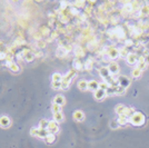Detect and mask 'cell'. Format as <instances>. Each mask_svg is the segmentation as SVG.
Listing matches in <instances>:
<instances>
[{
    "instance_id": "1",
    "label": "cell",
    "mask_w": 149,
    "mask_h": 148,
    "mask_svg": "<svg viewBox=\"0 0 149 148\" xmlns=\"http://www.w3.org/2000/svg\"><path fill=\"white\" fill-rule=\"evenodd\" d=\"M146 122V117L140 111H135L133 115L129 118V123L133 126H142Z\"/></svg>"
},
{
    "instance_id": "2",
    "label": "cell",
    "mask_w": 149,
    "mask_h": 148,
    "mask_svg": "<svg viewBox=\"0 0 149 148\" xmlns=\"http://www.w3.org/2000/svg\"><path fill=\"white\" fill-rule=\"evenodd\" d=\"M106 55L110 58L111 61H114V60L117 59L118 57H120V56H119V49H118V48H115V47H108L107 49H106Z\"/></svg>"
},
{
    "instance_id": "3",
    "label": "cell",
    "mask_w": 149,
    "mask_h": 148,
    "mask_svg": "<svg viewBox=\"0 0 149 148\" xmlns=\"http://www.w3.org/2000/svg\"><path fill=\"white\" fill-rule=\"evenodd\" d=\"M108 69H109V71H110V74L111 76H116V75L119 74V66H118V64H117L116 61H111V62H109L108 64Z\"/></svg>"
},
{
    "instance_id": "4",
    "label": "cell",
    "mask_w": 149,
    "mask_h": 148,
    "mask_svg": "<svg viewBox=\"0 0 149 148\" xmlns=\"http://www.w3.org/2000/svg\"><path fill=\"white\" fill-rule=\"evenodd\" d=\"M24 55H25V61L26 62H33V60L36 59L35 56V51L30 49H24Z\"/></svg>"
},
{
    "instance_id": "5",
    "label": "cell",
    "mask_w": 149,
    "mask_h": 148,
    "mask_svg": "<svg viewBox=\"0 0 149 148\" xmlns=\"http://www.w3.org/2000/svg\"><path fill=\"white\" fill-rule=\"evenodd\" d=\"M98 74H99V76L104 79V80H106V79H108L109 77H111V74H110L108 67H104V66L100 67L99 69H98Z\"/></svg>"
},
{
    "instance_id": "6",
    "label": "cell",
    "mask_w": 149,
    "mask_h": 148,
    "mask_svg": "<svg viewBox=\"0 0 149 148\" xmlns=\"http://www.w3.org/2000/svg\"><path fill=\"white\" fill-rule=\"evenodd\" d=\"M5 66L7 67V68H9L10 71H12V73H15V74H18V73L20 71V67L18 66L15 61H12V62L5 61Z\"/></svg>"
},
{
    "instance_id": "7",
    "label": "cell",
    "mask_w": 149,
    "mask_h": 148,
    "mask_svg": "<svg viewBox=\"0 0 149 148\" xmlns=\"http://www.w3.org/2000/svg\"><path fill=\"white\" fill-rule=\"evenodd\" d=\"M72 69L76 70V71H81L85 69V64L81 62V60L80 59H74V61H72Z\"/></svg>"
},
{
    "instance_id": "8",
    "label": "cell",
    "mask_w": 149,
    "mask_h": 148,
    "mask_svg": "<svg viewBox=\"0 0 149 148\" xmlns=\"http://www.w3.org/2000/svg\"><path fill=\"white\" fill-rule=\"evenodd\" d=\"M48 132L50 134H57L59 132V125L58 123H56L55 120H50L49 123V126H48Z\"/></svg>"
},
{
    "instance_id": "9",
    "label": "cell",
    "mask_w": 149,
    "mask_h": 148,
    "mask_svg": "<svg viewBox=\"0 0 149 148\" xmlns=\"http://www.w3.org/2000/svg\"><path fill=\"white\" fill-rule=\"evenodd\" d=\"M138 56H137V54H135V52H130L129 55H128V57L126 58V60H127V62L129 64V65H135V64H138Z\"/></svg>"
},
{
    "instance_id": "10",
    "label": "cell",
    "mask_w": 149,
    "mask_h": 148,
    "mask_svg": "<svg viewBox=\"0 0 149 148\" xmlns=\"http://www.w3.org/2000/svg\"><path fill=\"white\" fill-rule=\"evenodd\" d=\"M107 96V92H106V90H104V89H98V90H96L95 92H93V97H95V99L96 100H102V99L105 98Z\"/></svg>"
},
{
    "instance_id": "11",
    "label": "cell",
    "mask_w": 149,
    "mask_h": 148,
    "mask_svg": "<svg viewBox=\"0 0 149 148\" xmlns=\"http://www.w3.org/2000/svg\"><path fill=\"white\" fill-rule=\"evenodd\" d=\"M10 124H11V120H10V118L8 116H1L0 117V127L7 128V127L10 126Z\"/></svg>"
},
{
    "instance_id": "12",
    "label": "cell",
    "mask_w": 149,
    "mask_h": 148,
    "mask_svg": "<svg viewBox=\"0 0 149 148\" xmlns=\"http://www.w3.org/2000/svg\"><path fill=\"white\" fill-rule=\"evenodd\" d=\"M118 84H119V86H121V87H124V88H127V87L130 85V80H129L127 77L121 76V77L118 78Z\"/></svg>"
},
{
    "instance_id": "13",
    "label": "cell",
    "mask_w": 149,
    "mask_h": 148,
    "mask_svg": "<svg viewBox=\"0 0 149 148\" xmlns=\"http://www.w3.org/2000/svg\"><path fill=\"white\" fill-rule=\"evenodd\" d=\"M72 117H74V120H77V122H83L85 120V114L81 110H76L72 114Z\"/></svg>"
},
{
    "instance_id": "14",
    "label": "cell",
    "mask_w": 149,
    "mask_h": 148,
    "mask_svg": "<svg viewBox=\"0 0 149 148\" xmlns=\"http://www.w3.org/2000/svg\"><path fill=\"white\" fill-rule=\"evenodd\" d=\"M54 104H57L59 106H64L66 104V98L62 96V95H57L55 98H54Z\"/></svg>"
},
{
    "instance_id": "15",
    "label": "cell",
    "mask_w": 149,
    "mask_h": 148,
    "mask_svg": "<svg viewBox=\"0 0 149 148\" xmlns=\"http://www.w3.org/2000/svg\"><path fill=\"white\" fill-rule=\"evenodd\" d=\"M74 56L77 57V59H80L85 56V51H83V48H81L80 46H77L74 48Z\"/></svg>"
},
{
    "instance_id": "16",
    "label": "cell",
    "mask_w": 149,
    "mask_h": 148,
    "mask_svg": "<svg viewBox=\"0 0 149 148\" xmlns=\"http://www.w3.org/2000/svg\"><path fill=\"white\" fill-rule=\"evenodd\" d=\"M88 89L91 91H95L98 90L99 89V82L96 81V80H90V81H88Z\"/></svg>"
},
{
    "instance_id": "17",
    "label": "cell",
    "mask_w": 149,
    "mask_h": 148,
    "mask_svg": "<svg viewBox=\"0 0 149 148\" xmlns=\"http://www.w3.org/2000/svg\"><path fill=\"white\" fill-rule=\"evenodd\" d=\"M117 122H118V124H119V126H126V125H128V124H129V118H128V117H126V116H124V115H120V116H118Z\"/></svg>"
},
{
    "instance_id": "18",
    "label": "cell",
    "mask_w": 149,
    "mask_h": 148,
    "mask_svg": "<svg viewBox=\"0 0 149 148\" xmlns=\"http://www.w3.org/2000/svg\"><path fill=\"white\" fill-rule=\"evenodd\" d=\"M39 31H40V33L43 36V38H48L50 36V33H51V30H50V28L48 26H43V27H41V28L39 29Z\"/></svg>"
},
{
    "instance_id": "19",
    "label": "cell",
    "mask_w": 149,
    "mask_h": 148,
    "mask_svg": "<svg viewBox=\"0 0 149 148\" xmlns=\"http://www.w3.org/2000/svg\"><path fill=\"white\" fill-rule=\"evenodd\" d=\"M49 123H50V120H48V119H41V120L39 122L38 128H39V129H43V130H48Z\"/></svg>"
},
{
    "instance_id": "20",
    "label": "cell",
    "mask_w": 149,
    "mask_h": 148,
    "mask_svg": "<svg viewBox=\"0 0 149 148\" xmlns=\"http://www.w3.org/2000/svg\"><path fill=\"white\" fill-rule=\"evenodd\" d=\"M95 67V60L92 58H88L85 62V69L86 70H91Z\"/></svg>"
},
{
    "instance_id": "21",
    "label": "cell",
    "mask_w": 149,
    "mask_h": 148,
    "mask_svg": "<svg viewBox=\"0 0 149 148\" xmlns=\"http://www.w3.org/2000/svg\"><path fill=\"white\" fill-rule=\"evenodd\" d=\"M46 45L47 42L46 40H39V41H35V48H37V50H42L43 48H46Z\"/></svg>"
},
{
    "instance_id": "22",
    "label": "cell",
    "mask_w": 149,
    "mask_h": 148,
    "mask_svg": "<svg viewBox=\"0 0 149 148\" xmlns=\"http://www.w3.org/2000/svg\"><path fill=\"white\" fill-rule=\"evenodd\" d=\"M56 55H57V57H59V58H64L68 55V52H67L66 50L64 49L61 46H59L58 48H57V51H56Z\"/></svg>"
},
{
    "instance_id": "23",
    "label": "cell",
    "mask_w": 149,
    "mask_h": 148,
    "mask_svg": "<svg viewBox=\"0 0 149 148\" xmlns=\"http://www.w3.org/2000/svg\"><path fill=\"white\" fill-rule=\"evenodd\" d=\"M56 138H57V137H56V135H55V134H50L49 132V134L47 135V137L45 138V141H46L47 144L51 145V144H54V143L56 141Z\"/></svg>"
},
{
    "instance_id": "24",
    "label": "cell",
    "mask_w": 149,
    "mask_h": 148,
    "mask_svg": "<svg viewBox=\"0 0 149 148\" xmlns=\"http://www.w3.org/2000/svg\"><path fill=\"white\" fill-rule=\"evenodd\" d=\"M78 88L80 89L81 91H85L88 89V81H86V80H80V81L78 82Z\"/></svg>"
},
{
    "instance_id": "25",
    "label": "cell",
    "mask_w": 149,
    "mask_h": 148,
    "mask_svg": "<svg viewBox=\"0 0 149 148\" xmlns=\"http://www.w3.org/2000/svg\"><path fill=\"white\" fill-rule=\"evenodd\" d=\"M54 120L56 123H62L64 122V114L62 113H57V114H54Z\"/></svg>"
},
{
    "instance_id": "26",
    "label": "cell",
    "mask_w": 149,
    "mask_h": 148,
    "mask_svg": "<svg viewBox=\"0 0 149 148\" xmlns=\"http://www.w3.org/2000/svg\"><path fill=\"white\" fill-rule=\"evenodd\" d=\"M125 108H126V106H125V105H121V104L117 105L116 108H115V110H116V114H117V115H118V116L123 115V114H124Z\"/></svg>"
},
{
    "instance_id": "27",
    "label": "cell",
    "mask_w": 149,
    "mask_h": 148,
    "mask_svg": "<svg viewBox=\"0 0 149 148\" xmlns=\"http://www.w3.org/2000/svg\"><path fill=\"white\" fill-rule=\"evenodd\" d=\"M64 79V76L59 73H55L52 75V81H57V82H61Z\"/></svg>"
},
{
    "instance_id": "28",
    "label": "cell",
    "mask_w": 149,
    "mask_h": 148,
    "mask_svg": "<svg viewBox=\"0 0 149 148\" xmlns=\"http://www.w3.org/2000/svg\"><path fill=\"white\" fill-rule=\"evenodd\" d=\"M130 52L128 51V49L126 48V47H123L121 49H119V56L123 58H127L128 57V55H129Z\"/></svg>"
},
{
    "instance_id": "29",
    "label": "cell",
    "mask_w": 149,
    "mask_h": 148,
    "mask_svg": "<svg viewBox=\"0 0 149 148\" xmlns=\"http://www.w3.org/2000/svg\"><path fill=\"white\" fill-rule=\"evenodd\" d=\"M126 92V88L121 87V86H117L115 87V95H124Z\"/></svg>"
},
{
    "instance_id": "30",
    "label": "cell",
    "mask_w": 149,
    "mask_h": 148,
    "mask_svg": "<svg viewBox=\"0 0 149 148\" xmlns=\"http://www.w3.org/2000/svg\"><path fill=\"white\" fill-rule=\"evenodd\" d=\"M139 12H140L141 16H147L149 15V6H142L139 10Z\"/></svg>"
},
{
    "instance_id": "31",
    "label": "cell",
    "mask_w": 149,
    "mask_h": 148,
    "mask_svg": "<svg viewBox=\"0 0 149 148\" xmlns=\"http://www.w3.org/2000/svg\"><path fill=\"white\" fill-rule=\"evenodd\" d=\"M141 73H142V71H141L140 69L136 67V68L133 70V73H131V76H133V78H139V77L141 76Z\"/></svg>"
},
{
    "instance_id": "32",
    "label": "cell",
    "mask_w": 149,
    "mask_h": 148,
    "mask_svg": "<svg viewBox=\"0 0 149 148\" xmlns=\"http://www.w3.org/2000/svg\"><path fill=\"white\" fill-rule=\"evenodd\" d=\"M51 110H52V113L54 114H57V113H61V106H59L57 104H52V106H51Z\"/></svg>"
},
{
    "instance_id": "33",
    "label": "cell",
    "mask_w": 149,
    "mask_h": 148,
    "mask_svg": "<svg viewBox=\"0 0 149 148\" xmlns=\"http://www.w3.org/2000/svg\"><path fill=\"white\" fill-rule=\"evenodd\" d=\"M49 134L48 130H43V129H39V134H38V138H41V139H45L47 137V135Z\"/></svg>"
},
{
    "instance_id": "34",
    "label": "cell",
    "mask_w": 149,
    "mask_h": 148,
    "mask_svg": "<svg viewBox=\"0 0 149 148\" xmlns=\"http://www.w3.org/2000/svg\"><path fill=\"white\" fill-rule=\"evenodd\" d=\"M61 86H62V81L61 82L52 81V88H54L55 90H59V89H61Z\"/></svg>"
},
{
    "instance_id": "35",
    "label": "cell",
    "mask_w": 149,
    "mask_h": 148,
    "mask_svg": "<svg viewBox=\"0 0 149 148\" xmlns=\"http://www.w3.org/2000/svg\"><path fill=\"white\" fill-rule=\"evenodd\" d=\"M38 134H39V128L38 127H33V129L30 130V135L33 137H38Z\"/></svg>"
},
{
    "instance_id": "36",
    "label": "cell",
    "mask_w": 149,
    "mask_h": 148,
    "mask_svg": "<svg viewBox=\"0 0 149 148\" xmlns=\"http://www.w3.org/2000/svg\"><path fill=\"white\" fill-rule=\"evenodd\" d=\"M109 126H110V128H112V129H117V128H119V127H120V126H119V124H118V122H117V119L116 120L110 122Z\"/></svg>"
},
{
    "instance_id": "37",
    "label": "cell",
    "mask_w": 149,
    "mask_h": 148,
    "mask_svg": "<svg viewBox=\"0 0 149 148\" xmlns=\"http://www.w3.org/2000/svg\"><path fill=\"white\" fill-rule=\"evenodd\" d=\"M74 6L76 8H83V7L86 6V2L85 1H76L74 3Z\"/></svg>"
},
{
    "instance_id": "38",
    "label": "cell",
    "mask_w": 149,
    "mask_h": 148,
    "mask_svg": "<svg viewBox=\"0 0 149 148\" xmlns=\"http://www.w3.org/2000/svg\"><path fill=\"white\" fill-rule=\"evenodd\" d=\"M109 87H110V86H109V85H108L107 82L105 81V80H104V81L102 82H100L99 84V88L100 89H104V90H107L108 88H109Z\"/></svg>"
},
{
    "instance_id": "39",
    "label": "cell",
    "mask_w": 149,
    "mask_h": 148,
    "mask_svg": "<svg viewBox=\"0 0 149 148\" xmlns=\"http://www.w3.org/2000/svg\"><path fill=\"white\" fill-rule=\"evenodd\" d=\"M35 56H36V58H42L45 55H43V52L41 50H36L35 51Z\"/></svg>"
},
{
    "instance_id": "40",
    "label": "cell",
    "mask_w": 149,
    "mask_h": 148,
    "mask_svg": "<svg viewBox=\"0 0 149 148\" xmlns=\"http://www.w3.org/2000/svg\"><path fill=\"white\" fill-rule=\"evenodd\" d=\"M6 59H7V52L0 51V61H6Z\"/></svg>"
},
{
    "instance_id": "41",
    "label": "cell",
    "mask_w": 149,
    "mask_h": 148,
    "mask_svg": "<svg viewBox=\"0 0 149 148\" xmlns=\"http://www.w3.org/2000/svg\"><path fill=\"white\" fill-rule=\"evenodd\" d=\"M145 61H146V64H147V65H149V55L145 56Z\"/></svg>"
}]
</instances>
